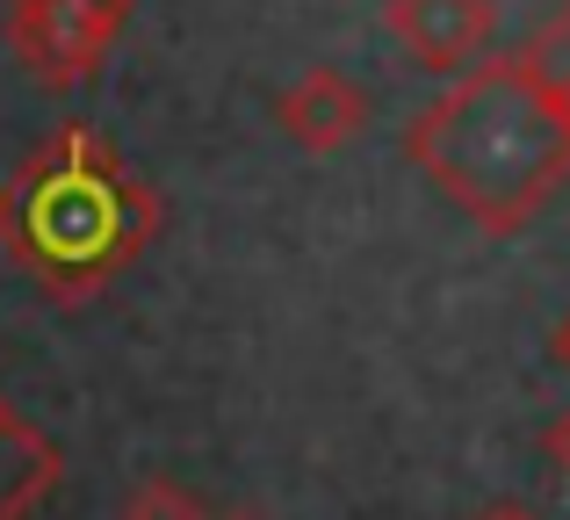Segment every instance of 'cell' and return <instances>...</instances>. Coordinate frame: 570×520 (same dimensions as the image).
<instances>
[{
  "instance_id": "1",
  "label": "cell",
  "mask_w": 570,
  "mask_h": 520,
  "mask_svg": "<svg viewBox=\"0 0 570 520\" xmlns=\"http://www.w3.org/2000/svg\"><path fill=\"white\" fill-rule=\"evenodd\" d=\"M404 153L476 232L505 239L563 188L570 116L528 80L520 58H484L412 116Z\"/></svg>"
},
{
  "instance_id": "2",
  "label": "cell",
  "mask_w": 570,
  "mask_h": 520,
  "mask_svg": "<svg viewBox=\"0 0 570 520\" xmlns=\"http://www.w3.org/2000/svg\"><path fill=\"white\" fill-rule=\"evenodd\" d=\"M159 232V196L116 159L109 138L66 124L0 181V254L43 296H101Z\"/></svg>"
},
{
  "instance_id": "3",
  "label": "cell",
  "mask_w": 570,
  "mask_h": 520,
  "mask_svg": "<svg viewBox=\"0 0 570 520\" xmlns=\"http://www.w3.org/2000/svg\"><path fill=\"white\" fill-rule=\"evenodd\" d=\"M130 14H138V0H8L0 29H8V51L22 58L29 80L87 87L124 43Z\"/></svg>"
},
{
  "instance_id": "4",
  "label": "cell",
  "mask_w": 570,
  "mask_h": 520,
  "mask_svg": "<svg viewBox=\"0 0 570 520\" xmlns=\"http://www.w3.org/2000/svg\"><path fill=\"white\" fill-rule=\"evenodd\" d=\"M383 29L419 72L462 80V72H476L491 58L499 8L491 0H383Z\"/></svg>"
},
{
  "instance_id": "5",
  "label": "cell",
  "mask_w": 570,
  "mask_h": 520,
  "mask_svg": "<svg viewBox=\"0 0 570 520\" xmlns=\"http://www.w3.org/2000/svg\"><path fill=\"white\" fill-rule=\"evenodd\" d=\"M275 124L289 130L304 153H347L368 124H376V101L354 72L340 66H304L289 87L275 95Z\"/></svg>"
},
{
  "instance_id": "6",
  "label": "cell",
  "mask_w": 570,
  "mask_h": 520,
  "mask_svg": "<svg viewBox=\"0 0 570 520\" xmlns=\"http://www.w3.org/2000/svg\"><path fill=\"white\" fill-rule=\"evenodd\" d=\"M513 58L528 66V80H534V87H542V95H549V101H557V109L570 116V8L549 14V22L534 29V37L520 43Z\"/></svg>"
},
{
  "instance_id": "7",
  "label": "cell",
  "mask_w": 570,
  "mask_h": 520,
  "mask_svg": "<svg viewBox=\"0 0 570 520\" xmlns=\"http://www.w3.org/2000/svg\"><path fill=\"white\" fill-rule=\"evenodd\" d=\"M116 520H209V507L174 478H145V484H130V499H124Z\"/></svg>"
},
{
  "instance_id": "8",
  "label": "cell",
  "mask_w": 570,
  "mask_h": 520,
  "mask_svg": "<svg viewBox=\"0 0 570 520\" xmlns=\"http://www.w3.org/2000/svg\"><path fill=\"white\" fill-rule=\"evenodd\" d=\"M542 449H549V463H557V478L570 484V412H563V420H549V434H542Z\"/></svg>"
},
{
  "instance_id": "9",
  "label": "cell",
  "mask_w": 570,
  "mask_h": 520,
  "mask_svg": "<svg viewBox=\"0 0 570 520\" xmlns=\"http://www.w3.org/2000/svg\"><path fill=\"white\" fill-rule=\"evenodd\" d=\"M476 520H534V513H528V507H484Z\"/></svg>"
},
{
  "instance_id": "10",
  "label": "cell",
  "mask_w": 570,
  "mask_h": 520,
  "mask_svg": "<svg viewBox=\"0 0 570 520\" xmlns=\"http://www.w3.org/2000/svg\"><path fill=\"white\" fill-rule=\"evenodd\" d=\"M557 369H570V318L557 325Z\"/></svg>"
},
{
  "instance_id": "11",
  "label": "cell",
  "mask_w": 570,
  "mask_h": 520,
  "mask_svg": "<svg viewBox=\"0 0 570 520\" xmlns=\"http://www.w3.org/2000/svg\"><path fill=\"white\" fill-rule=\"evenodd\" d=\"M232 520H253V513H232Z\"/></svg>"
},
{
  "instance_id": "12",
  "label": "cell",
  "mask_w": 570,
  "mask_h": 520,
  "mask_svg": "<svg viewBox=\"0 0 570 520\" xmlns=\"http://www.w3.org/2000/svg\"><path fill=\"white\" fill-rule=\"evenodd\" d=\"M0 426H8V412H0Z\"/></svg>"
}]
</instances>
